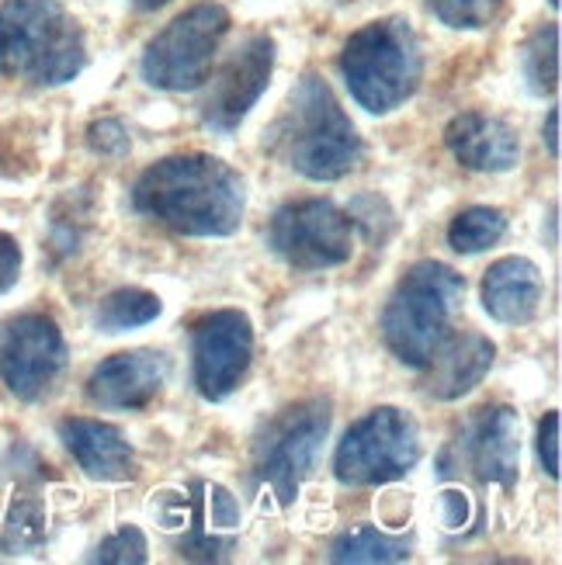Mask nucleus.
I'll use <instances>...</instances> for the list:
<instances>
[{
    "mask_svg": "<svg viewBox=\"0 0 562 565\" xmlns=\"http://www.w3.org/2000/svg\"><path fill=\"white\" fill-rule=\"evenodd\" d=\"M545 278L528 257H503L483 278V306L497 323L524 327L542 309Z\"/></svg>",
    "mask_w": 562,
    "mask_h": 565,
    "instance_id": "17",
    "label": "nucleus"
},
{
    "mask_svg": "<svg viewBox=\"0 0 562 565\" xmlns=\"http://www.w3.org/2000/svg\"><path fill=\"white\" fill-rule=\"evenodd\" d=\"M442 518H445V527L448 531H458V527H466V521H469V513H473V507H469V497L462 493V489H445L442 493Z\"/></svg>",
    "mask_w": 562,
    "mask_h": 565,
    "instance_id": "31",
    "label": "nucleus"
},
{
    "mask_svg": "<svg viewBox=\"0 0 562 565\" xmlns=\"http://www.w3.org/2000/svg\"><path fill=\"white\" fill-rule=\"evenodd\" d=\"M230 32V11L223 4H194L150 39L142 53V77L157 90H199L209 81L219 42Z\"/></svg>",
    "mask_w": 562,
    "mask_h": 565,
    "instance_id": "6",
    "label": "nucleus"
},
{
    "mask_svg": "<svg viewBox=\"0 0 562 565\" xmlns=\"http://www.w3.org/2000/svg\"><path fill=\"white\" fill-rule=\"evenodd\" d=\"M202 493H205L209 524L215 531H233V527H240V503H236V497L230 493V489L215 486V482H205Z\"/></svg>",
    "mask_w": 562,
    "mask_h": 565,
    "instance_id": "27",
    "label": "nucleus"
},
{
    "mask_svg": "<svg viewBox=\"0 0 562 565\" xmlns=\"http://www.w3.org/2000/svg\"><path fill=\"white\" fill-rule=\"evenodd\" d=\"M163 4H170V0H132L136 11H160Z\"/></svg>",
    "mask_w": 562,
    "mask_h": 565,
    "instance_id": "33",
    "label": "nucleus"
},
{
    "mask_svg": "<svg viewBox=\"0 0 562 565\" xmlns=\"http://www.w3.org/2000/svg\"><path fill=\"white\" fill-rule=\"evenodd\" d=\"M552 8H559V0H552Z\"/></svg>",
    "mask_w": 562,
    "mask_h": 565,
    "instance_id": "34",
    "label": "nucleus"
},
{
    "mask_svg": "<svg viewBox=\"0 0 562 565\" xmlns=\"http://www.w3.org/2000/svg\"><path fill=\"white\" fill-rule=\"evenodd\" d=\"M91 562H105V565H142L146 562V537L139 527H121L112 537H105Z\"/></svg>",
    "mask_w": 562,
    "mask_h": 565,
    "instance_id": "25",
    "label": "nucleus"
},
{
    "mask_svg": "<svg viewBox=\"0 0 562 565\" xmlns=\"http://www.w3.org/2000/svg\"><path fill=\"white\" fill-rule=\"evenodd\" d=\"M45 542V510L39 500H18L4 527H0V548L8 555H21V552H35Z\"/></svg>",
    "mask_w": 562,
    "mask_h": 565,
    "instance_id": "23",
    "label": "nucleus"
},
{
    "mask_svg": "<svg viewBox=\"0 0 562 565\" xmlns=\"http://www.w3.org/2000/svg\"><path fill=\"white\" fill-rule=\"evenodd\" d=\"M413 542L410 537H393L382 534L379 527H354L348 534H340L333 542L330 558L333 562H354V565H379V562H406Z\"/></svg>",
    "mask_w": 562,
    "mask_h": 565,
    "instance_id": "19",
    "label": "nucleus"
},
{
    "mask_svg": "<svg viewBox=\"0 0 562 565\" xmlns=\"http://www.w3.org/2000/svg\"><path fill=\"white\" fill-rule=\"evenodd\" d=\"M327 430H330L327 403H306L299 409H291L282 424H275L257 461V479L282 507H288L299 497V486L306 482Z\"/></svg>",
    "mask_w": 562,
    "mask_h": 565,
    "instance_id": "11",
    "label": "nucleus"
},
{
    "mask_svg": "<svg viewBox=\"0 0 562 565\" xmlns=\"http://www.w3.org/2000/svg\"><path fill=\"white\" fill-rule=\"evenodd\" d=\"M340 73L364 111L389 115L406 105L421 87V39L403 18L372 21L348 39L340 53Z\"/></svg>",
    "mask_w": 562,
    "mask_h": 565,
    "instance_id": "5",
    "label": "nucleus"
},
{
    "mask_svg": "<svg viewBox=\"0 0 562 565\" xmlns=\"http://www.w3.org/2000/svg\"><path fill=\"white\" fill-rule=\"evenodd\" d=\"M132 205L181 236H233L247 212V184L215 157H170L142 170Z\"/></svg>",
    "mask_w": 562,
    "mask_h": 565,
    "instance_id": "1",
    "label": "nucleus"
},
{
    "mask_svg": "<svg viewBox=\"0 0 562 565\" xmlns=\"http://www.w3.org/2000/svg\"><path fill=\"white\" fill-rule=\"evenodd\" d=\"M275 73V39L251 35L233 49V56L212 73L202 97V121L212 132H236L240 121L251 115Z\"/></svg>",
    "mask_w": 562,
    "mask_h": 565,
    "instance_id": "10",
    "label": "nucleus"
},
{
    "mask_svg": "<svg viewBox=\"0 0 562 565\" xmlns=\"http://www.w3.org/2000/svg\"><path fill=\"white\" fill-rule=\"evenodd\" d=\"M521 73L531 94L549 97L559 87V24H542L521 49Z\"/></svg>",
    "mask_w": 562,
    "mask_h": 565,
    "instance_id": "21",
    "label": "nucleus"
},
{
    "mask_svg": "<svg viewBox=\"0 0 562 565\" xmlns=\"http://www.w3.org/2000/svg\"><path fill=\"white\" fill-rule=\"evenodd\" d=\"M18 275H21V247L14 243V236L0 233V295L14 288Z\"/></svg>",
    "mask_w": 562,
    "mask_h": 565,
    "instance_id": "30",
    "label": "nucleus"
},
{
    "mask_svg": "<svg viewBox=\"0 0 562 565\" xmlns=\"http://www.w3.org/2000/svg\"><path fill=\"white\" fill-rule=\"evenodd\" d=\"M170 364L160 351H126L94 367L87 379V399L102 409H142L167 382Z\"/></svg>",
    "mask_w": 562,
    "mask_h": 565,
    "instance_id": "14",
    "label": "nucleus"
},
{
    "mask_svg": "<svg viewBox=\"0 0 562 565\" xmlns=\"http://www.w3.org/2000/svg\"><path fill=\"white\" fill-rule=\"evenodd\" d=\"M497 348L490 337L483 333H458L437 348V354L431 358V364L424 367L427 372V396L452 403L469 396V392L486 379V372L494 367Z\"/></svg>",
    "mask_w": 562,
    "mask_h": 565,
    "instance_id": "16",
    "label": "nucleus"
},
{
    "mask_svg": "<svg viewBox=\"0 0 562 565\" xmlns=\"http://www.w3.org/2000/svg\"><path fill=\"white\" fill-rule=\"evenodd\" d=\"M160 299L142 288H118L108 299L97 306V327L105 333H121V330H136L153 323L160 316Z\"/></svg>",
    "mask_w": 562,
    "mask_h": 565,
    "instance_id": "22",
    "label": "nucleus"
},
{
    "mask_svg": "<svg viewBox=\"0 0 562 565\" xmlns=\"http://www.w3.org/2000/svg\"><path fill=\"white\" fill-rule=\"evenodd\" d=\"M503 233H507V215L490 205H476L452 218L448 243L458 254H483V250H490L494 243H500Z\"/></svg>",
    "mask_w": 562,
    "mask_h": 565,
    "instance_id": "20",
    "label": "nucleus"
},
{
    "mask_svg": "<svg viewBox=\"0 0 562 565\" xmlns=\"http://www.w3.org/2000/svg\"><path fill=\"white\" fill-rule=\"evenodd\" d=\"M462 458L479 482L510 489L521 476V416L510 406L483 409L462 434Z\"/></svg>",
    "mask_w": 562,
    "mask_h": 565,
    "instance_id": "13",
    "label": "nucleus"
},
{
    "mask_svg": "<svg viewBox=\"0 0 562 565\" xmlns=\"http://www.w3.org/2000/svg\"><path fill=\"white\" fill-rule=\"evenodd\" d=\"M87 142H91V150L97 157H126L129 153V132L126 126H121L118 118H102V121H94V126L87 129Z\"/></svg>",
    "mask_w": 562,
    "mask_h": 565,
    "instance_id": "26",
    "label": "nucleus"
},
{
    "mask_svg": "<svg viewBox=\"0 0 562 565\" xmlns=\"http://www.w3.org/2000/svg\"><path fill=\"white\" fill-rule=\"evenodd\" d=\"M194 385L205 399L219 403L240 385L254 358V327L240 309L202 316L191 330Z\"/></svg>",
    "mask_w": 562,
    "mask_h": 565,
    "instance_id": "12",
    "label": "nucleus"
},
{
    "mask_svg": "<svg viewBox=\"0 0 562 565\" xmlns=\"http://www.w3.org/2000/svg\"><path fill=\"white\" fill-rule=\"evenodd\" d=\"M559 118H562V111H559V108H552V111H549V121H545V129H542L552 160H559Z\"/></svg>",
    "mask_w": 562,
    "mask_h": 565,
    "instance_id": "32",
    "label": "nucleus"
},
{
    "mask_svg": "<svg viewBox=\"0 0 562 565\" xmlns=\"http://www.w3.org/2000/svg\"><path fill=\"white\" fill-rule=\"evenodd\" d=\"M466 295V278L442 260L413 264L382 312V337L403 364L424 367L452 333V316Z\"/></svg>",
    "mask_w": 562,
    "mask_h": 565,
    "instance_id": "4",
    "label": "nucleus"
},
{
    "mask_svg": "<svg viewBox=\"0 0 562 565\" xmlns=\"http://www.w3.org/2000/svg\"><path fill=\"white\" fill-rule=\"evenodd\" d=\"M272 150L309 181L348 178L364 157L354 121L337 105L330 84L316 73H306L288 94V105L272 129Z\"/></svg>",
    "mask_w": 562,
    "mask_h": 565,
    "instance_id": "2",
    "label": "nucleus"
},
{
    "mask_svg": "<svg viewBox=\"0 0 562 565\" xmlns=\"http://www.w3.org/2000/svg\"><path fill=\"white\" fill-rule=\"evenodd\" d=\"M272 250L299 271H327L354 254V223L344 209L324 199L291 202L275 212L267 226Z\"/></svg>",
    "mask_w": 562,
    "mask_h": 565,
    "instance_id": "8",
    "label": "nucleus"
},
{
    "mask_svg": "<svg viewBox=\"0 0 562 565\" xmlns=\"http://www.w3.org/2000/svg\"><path fill=\"white\" fill-rule=\"evenodd\" d=\"M559 427H562V416L549 413L542 427H539V458H542V469L549 472V479H559Z\"/></svg>",
    "mask_w": 562,
    "mask_h": 565,
    "instance_id": "29",
    "label": "nucleus"
},
{
    "mask_svg": "<svg viewBox=\"0 0 562 565\" xmlns=\"http://www.w3.org/2000/svg\"><path fill=\"white\" fill-rule=\"evenodd\" d=\"M421 461L417 420L396 406H379L344 434L333 455V472L344 486H385L403 479Z\"/></svg>",
    "mask_w": 562,
    "mask_h": 565,
    "instance_id": "7",
    "label": "nucleus"
},
{
    "mask_svg": "<svg viewBox=\"0 0 562 565\" xmlns=\"http://www.w3.org/2000/svg\"><path fill=\"white\" fill-rule=\"evenodd\" d=\"M60 440L66 445V451L77 458V465L91 479L121 482V479H129L132 469H136L132 445L112 424L73 416V420L60 424Z\"/></svg>",
    "mask_w": 562,
    "mask_h": 565,
    "instance_id": "18",
    "label": "nucleus"
},
{
    "mask_svg": "<svg viewBox=\"0 0 562 565\" xmlns=\"http://www.w3.org/2000/svg\"><path fill=\"white\" fill-rule=\"evenodd\" d=\"M66 367V343L56 319L42 312L18 316L0 330V382L11 396L35 403Z\"/></svg>",
    "mask_w": 562,
    "mask_h": 565,
    "instance_id": "9",
    "label": "nucleus"
},
{
    "mask_svg": "<svg viewBox=\"0 0 562 565\" xmlns=\"http://www.w3.org/2000/svg\"><path fill=\"white\" fill-rule=\"evenodd\" d=\"M150 513L157 518L160 527L178 531V527H188V521H191V500L184 493H178V489H160V493H153Z\"/></svg>",
    "mask_w": 562,
    "mask_h": 565,
    "instance_id": "28",
    "label": "nucleus"
},
{
    "mask_svg": "<svg viewBox=\"0 0 562 565\" xmlns=\"http://www.w3.org/2000/svg\"><path fill=\"white\" fill-rule=\"evenodd\" d=\"M87 63L84 32L60 0L0 4V73L11 81L56 87Z\"/></svg>",
    "mask_w": 562,
    "mask_h": 565,
    "instance_id": "3",
    "label": "nucleus"
},
{
    "mask_svg": "<svg viewBox=\"0 0 562 565\" xmlns=\"http://www.w3.org/2000/svg\"><path fill=\"white\" fill-rule=\"evenodd\" d=\"M445 142L452 157L476 170V174H503L521 160V139L507 126L503 118L483 115V111H466L452 118L445 129Z\"/></svg>",
    "mask_w": 562,
    "mask_h": 565,
    "instance_id": "15",
    "label": "nucleus"
},
{
    "mask_svg": "<svg viewBox=\"0 0 562 565\" xmlns=\"http://www.w3.org/2000/svg\"><path fill=\"white\" fill-rule=\"evenodd\" d=\"M431 11L437 14V21L448 24V29L476 32L497 18L500 0H431Z\"/></svg>",
    "mask_w": 562,
    "mask_h": 565,
    "instance_id": "24",
    "label": "nucleus"
}]
</instances>
